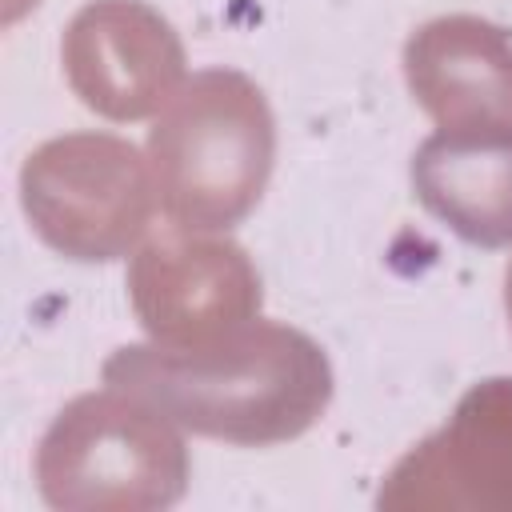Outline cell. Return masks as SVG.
Masks as SVG:
<instances>
[{"label":"cell","mask_w":512,"mask_h":512,"mask_svg":"<svg viewBox=\"0 0 512 512\" xmlns=\"http://www.w3.org/2000/svg\"><path fill=\"white\" fill-rule=\"evenodd\" d=\"M412 96L440 128L512 124V40L476 16H440L404 48Z\"/></svg>","instance_id":"cell-7"},{"label":"cell","mask_w":512,"mask_h":512,"mask_svg":"<svg viewBox=\"0 0 512 512\" xmlns=\"http://www.w3.org/2000/svg\"><path fill=\"white\" fill-rule=\"evenodd\" d=\"M36 472L56 508H156L184 492L188 460L168 416L112 388L56 416Z\"/></svg>","instance_id":"cell-3"},{"label":"cell","mask_w":512,"mask_h":512,"mask_svg":"<svg viewBox=\"0 0 512 512\" xmlns=\"http://www.w3.org/2000/svg\"><path fill=\"white\" fill-rule=\"evenodd\" d=\"M156 200L180 232L236 224L272 172V112L240 72L188 80L148 136Z\"/></svg>","instance_id":"cell-2"},{"label":"cell","mask_w":512,"mask_h":512,"mask_svg":"<svg viewBox=\"0 0 512 512\" xmlns=\"http://www.w3.org/2000/svg\"><path fill=\"white\" fill-rule=\"evenodd\" d=\"M64 64L88 108L136 120L172 100L168 92L180 80L184 52L172 28L144 4L100 0L72 20L64 36Z\"/></svg>","instance_id":"cell-6"},{"label":"cell","mask_w":512,"mask_h":512,"mask_svg":"<svg viewBox=\"0 0 512 512\" xmlns=\"http://www.w3.org/2000/svg\"><path fill=\"white\" fill-rule=\"evenodd\" d=\"M36 232L76 260L128 252L152 216V180L140 152L116 136H64L36 148L20 176Z\"/></svg>","instance_id":"cell-4"},{"label":"cell","mask_w":512,"mask_h":512,"mask_svg":"<svg viewBox=\"0 0 512 512\" xmlns=\"http://www.w3.org/2000/svg\"><path fill=\"white\" fill-rule=\"evenodd\" d=\"M104 380L160 416L232 444L300 436L332 392L324 352L284 324L232 328L196 344L120 348L104 364Z\"/></svg>","instance_id":"cell-1"},{"label":"cell","mask_w":512,"mask_h":512,"mask_svg":"<svg viewBox=\"0 0 512 512\" xmlns=\"http://www.w3.org/2000/svg\"><path fill=\"white\" fill-rule=\"evenodd\" d=\"M140 324L164 344H196L240 328L260 304L256 272L236 244L160 236L132 264Z\"/></svg>","instance_id":"cell-5"},{"label":"cell","mask_w":512,"mask_h":512,"mask_svg":"<svg viewBox=\"0 0 512 512\" xmlns=\"http://www.w3.org/2000/svg\"><path fill=\"white\" fill-rule=\"evenodd\" d=\"M416 196L472 244L512 240V124L440 128L412 156Z\"/></svg>","instance_id":"cell-8"},{"label":"cell","mask_w":512,"mask_h":512,"mask_svg":"<svg viewBox=\"0 0 512 512\" xmlns=\"http://www.w3.org/2000/svg\"><path fill=\"white\" fill-rule=\"evenodd\" d=\"M508 312H512V268H508Z\"/></svg>","instance_id":"cell-9"}]
</instances>
